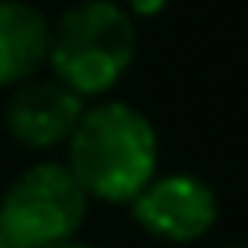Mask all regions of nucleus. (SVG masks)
<instances>
[{
  "label": "nucleus",
  "mask_w": 248,
  "mask_h": 248,
  "mask_svg": "<svg viewBox=\"0 0 248 248\" xmlns=\"http://www.w3.org/2000/svg\"><path fill=\"white\" fill-rule=\"evenodd\" d=\"M0 248H26L22 241H18L15 233H11L8 226H4V219H0Z\"/></svg>",
  "instance_id": "nucleus-8"
},
{
  "label": "nucleus",
  "mask_w": 248,
  "mask_h": 248,
  "mask_svg": "<svg viewBox=\"0 0 248 248\" xmlns=\"http://www.w3.org/2000/svg\"><path fill=\"white\" fill-rule=\"evenodd\" d=\"M66 168L88 201L128 204L161 168V135L139 106L95 99L66 139Z\"/></svg>",
  "instance_id": "nucleus-1"
},
{
  "label": "nucleus",
  "mask_w": 248,
  "mask_h": 248,
  "mask_svg": "<svg viewBox=\"0 0 248 248\" xmlns=\"http://www.w3.org/2000/svg\"><path fill=\"white\" fill-rule=\"evenodd\" d=\"M128 208L135 226L164 245H194L219 223V194L190 171H157Z\"/></svg>",
  "instance_id": "nucleus-4"
},
{
  "label": "nucleus",
  "mask_w": 248,
  "mask_h": 248,
  "mask_svg": "<svg viewBox=\"0 0 248 248\" xmlns=\"http://www.w3.org/2000/svg\"><path fill=\"white\" fill-rule=\"evenodd\" d=\"M88 99L73 95L66 84L51 77V73H37L33 80H22L18 88L8 92V106H4V132L11 142L33 154H51V150L66 146L73 124L80 121Z\"/></svg>",
  "instance_id": "nucleus-5"
},
{
  "label": "nucleus",
  "mask_w": 248,
  "mask_h": 248,
  "mask_svg": "<svg viewBox=\"0 0 248 248\" xmlns=\"http://www.w3.org/2000/svg\"><path fill=\"white\" fill-rule=\"evenodd\" d=\"M88 204L66 161H33L4 190L0 219L26 248H51L80 233Z\"/></svg>",
  "instance_id": "nucleus-3"
},
{
  "label": "nucleus",
  "mask_w": 248,
  "mask_h": 248,
  "mask_svg": "<svg viewBox=\"0 0 248 248\" xmlns=\"http://www.w3.org/2000/svg\"><path fill=\"white\" fill-rule=\"evenodd\" d=\"M124 11L135 18V22H146V18H157L164 8H168V0H121Z\"/></svg>",
  "instance_id": "nucleus-7"
},
{
  "label": "nucleus",
  "mask_w": 248,
  "mask_h": 248,
  "mask_svg": "<svg viewBox=\"0 0 248 248\" xmlns=\"http://www.w3.org/2000/svg\"><path fill=\"white\" fill-rule=\"evenodd\" d=\"M51 248H99V245H88V241H62V245H51Z\"/></svg>",
  "instance_id": "nucleus-9"
},
{
  "label": "nucleus",
  "mask_w": 248,
  "mask_h": 248,
  "mask_svg": "<svg viewBox=\"0 0 248 248\" xmlns=\"http://www.w3.org/2000/svg\"><path fill=\"white\" fill-rule=\"evenodd\" d=\"M139 22L121 0H77L51 22L47 73L80 99H106L135 66Z\"/></svg>",
  "instance_id": "nucleus-2"
},
{
  "label": "nucleus",
  "mask_w": 248,
  "mask_h": 248,
  "mask_svg": "<svg viewBox=\"0 0 248 248\" xmlns=\"http://www.w3.org/2000/svg\"><path fill=\"white\" fill-rule=\"evenodd\" d=\"M226 248H245V245H241V241H233V245H226Z\"/></svg>",
  "instance_id": "nucleus-10"
},
{
  "label": "nucleus",
  "mask_w": 248,
  "mask_h": 248,
  "mask_svg": "<svg viewBox=\"0 0 248 248\" xmlns=\"http://www.w3.org/2000/svg\"><path fill=\"white\" fill-rule=\"evenodd\" d=\"M51 18L30 0H0V92L47 70Z\"/></svg>",
  "instance_id": "nucleus-6"
}]
</instances>
